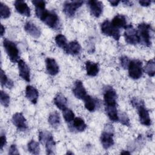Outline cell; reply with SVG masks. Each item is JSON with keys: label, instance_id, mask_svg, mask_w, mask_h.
Returning a JSON list of instances; mask_svg holds the SVG:
<instances>
[{"label": "cell", "instance_id": "6da1fadb", "mask_svg": "<svg viewBox=\"0 0 155 155\" xmlns=\"http://www.w3.org/2000/svg\"><path fill=\"white\" fill-rule=\"evenodd\" d=\"M36 16L52 29L58 30L61 24L57 14L53 11H48L45 7H35Z\"/></svg>", "mask_w": 155, "mask_h": 155}, {"label": "cell", "instance_id": "7a4b0ae2", "mask_svg": "<svg viewBox=\"0 0 155 155\" xmlns=\"http://www.w3.org/2000/svg\"><path fill=\"white\" fill-rule=\"evenodd\" d=\"M132 105L135 107L138 112L139 121L141 124L145 126H150L151 124L149 112L146 108L143 101L133 98L131 101Z\"/></svg>", "mask_w": 155, "mask_h": 155}, {"label": "cell", "instance_id": "3957f363", "mask_svg": "<svg viewBox=\"0 0 155 155\" xmlns=\"http://www.w3.org/2000/svg\"><path fill=\"white\" fill-rule=\"evenodd\" d=\"M151 25L145 22L140 23L137 26V31L140 39V43H142L147 47H150L151 45Z\"/></svg>", "mask_w": 155, "mask_h": 155}, {"label": "cell", "instance_id": "277c9868", "mask_svg": "<svg viewBox=\"0 0 155 155\" xmlns=\"http://www.w3.org/2000/svg\"><path fill=\"white\" fill-rule=\"evenodd\" d=\"M3 46L10 60L13 63L18 62L19 59V51L15 43L4 38L3 40Z\"/></svg>", "mask_w": 155, "mask_h": 155}, {"label": "cell", "instance_id": "5b68a950", "mask_svg": "<svg viewBox=\"0 0 155 155\" xmlns=\"http://www.w3.org/2000/svg\"><path fill=\"white\" fill-rule=\"evenodd\" d=\"M114 128L110 124L105 126L104 130L101 135V142L104 149L107 150L114 144Z\"/></svg>", "mask_w": 155, "mask_h": 155}, {"label": "cell", "instance_id": "8992f818", "mask_svg": "<svg viewBox=\"0 0 155 155\" xmlns=\"http://www.w3.org/2000/svg\"><path fill=\"white\" fill-rule=\"evenodd\" d=\"M101 31L105 35L113 38L116 41H119L120 37V30L114 27L108 20L104 21L101 26Z\"/></svg>", "mask_w": 155, "mask_h": 155}, {"label": "cell", "instance_id": "52a82bcc", "mask_svg": "<svg viewBox=\"0 0 155 155\" xmlns=\"http://www.w3.org/2000/svg\"><path fill=\"white\" fill-rule=\"evenodd\" d=\"M128 75L133 79H138L142 75V63L138 59L130 61L128 67Z\"/></svg>", "mask_w": 155, "mask_h": 155}, {"label": "cell", "instance_id": "ba28073f", "mask_svg": "<svg viewBox=\"0 0 155 155\" xmlns=\"http://www.w3.org/2000/svg\"><path fill=\"white\" fill-rule=\"evenodd\" d=\"M83 1H65L63 5V12L65 15L71 18L75 15L76 10L81 7L83 4Z\"/></svg>", "mask_w": 155, "mask_h": 155}, {"label": "cell", "instance_id": "9c48e42d", "mask_svg": "<svg viewBox=\"0 0 155 155\" xmlns=\"http://www.w3.org/2000/svg\"><path fill=\"white\" fill-rule=\"evenodd\" d=\"M124 38L125 41L131 45H136L140 43V39L137 30L133 28L132 25H128L125 28Z\"/></svg>", "mask_w": 155, "mask_h": 155}, {"label": "cell", "instance_id": "30bf717a", "mask_svg": "<svg viewBox=\"0 0 155 155\" xmlns=\"http://www.w3.org/2000/svg\"><path fill=\"white\" fill-rule=\"evenodd\" d=\"M117 94L111 87H106L104 91L105 106H116Z\"/></svg>", "mask_w": 155, "mask_h": 155}, {"label": "cell", "instance_id": "8fae6325", "mask_svg": "<svg viewBox=\"0 0 155 155\" xmlns=\"http://www.w3.org/2000/svg\"><path fill=\"white\" fill-rule=\"evenodd\" d=\"M12 122L19 131H24L27 129L26 119L21 113H16L13 114L12 117Z\"/></svg>", "mask_w": 155, "mask_h": 155}, {"label": "cell", "instance_id": "7c38bea8", "mask_svg": "<svg viewBox=\"0 0 155 155\" xmlns=\"http://www.w3.org/2000/svg\"><path fill=\"white\" fill-rule=\"evenodd\" d=\"M91 14L96 18H99L103 12V4L101 1L91 0L87 1Z\"/></svg>", "mask_w": 155, "mask_h": 155}, {"label": "cell", "instance_id": "4fadbf2b", "mask_svg": "<svg viewBox=\"0 0 155 155\" xmlns=\"http://www.w3.org/2000/svg\"><path fill=\"white\" fill-rule=\"evenodd\" d=\"M19 69V75L24 80L27 82L30 81V71L28 66L22 59H19L18 62Z\"/></svg>", "mask_w": 155, "mask_h": 155}, {"label": "cell", "instance_id": "5bb4252c", "mask_svg": "<svg viewBox=\"0 0 155 155\" xmlns=\"http://www.w3.org/2000/svg\"><path fill=\"white\" fill-rule=\"evenodd\" d=\"M72 91L75 97L81 100H84V99L87 95V91L83 85L82 82L79 80H77L74 82Z\"/></svg>", "mask_w": 155, "mask_h": 155}, {"label": "cell", "instance_id": "9a60e30c", "mask_svg": "<svg viewBox=\"0 0 155 155\" xmlns=\"http://www.w3.org/2000/svg\"><path fill=\"white\" fill-rule=\"evenodd\" d=\"M45 65L47 72L51 75H56L59 71V66L54 59L51 58H47L45 59Z\"/></svg>", "mask_w": 155, "mask_h": 155}, {"label": "cell", "instance_id": "2e32d148", "mask_svg": "<svg viewBox=\"0 0 155 155\" xmlns=\"http://www.w3.org/2000/svg\"><path fill=\"white\" fill-rule=\"evenodd\" d=\"M14 5L16 11L19 14L26 17L30 16V8L25 1L21 0L16 1L14 3Z\"/></svg>", "mask_w": 155, "mask_h": 155}, {"label": "cell", "instance_id": "e0dca14e", "mask_svg": "<svg viewBox=\"0 0 155 155\" xmlns=\"http://www.w3.org/2000/svg\"><path fill=\"white\" fill-rule=\"evenodd\" d=\"M25 31L34 38H38L41 35L39 28L33 22L28 21L24 25Z\"/></svg>", "mask_w": 155, "mask_h": 155}, {"label": "cell", "instance_id": "ac0fdd59", "mask_svg": "<svg viewBox=\"0 0 155 155\" xmlns=\"http://www.w3.org/2000/svg\"><path fill=\"white\" fill-rule=\"evenodd\" d=\"M25 97L32 104H35L37 102L39 93L36 88L31 85H27L25 88Z\"/></svg>", "mask_w": 155, "mask_h": 155}, {"label": "cell", "instance_id": "d6986e66", "mask_svg": "<svg viewBox=\"0 0 155 155\" xmlns=\"http://www.w3.org/2000/svg\"><path fill=\"white\" fill-rule=\"evenodd\" d=\"M81 51V47L77 41H73L68 44L65 52L67 54L71 55H78Z\"/></svg>", "mask_w": 155, "mask_h": 155}, {"label": "cell", "instance_id": "ffe728a7", "mask_svg": "<svg viewBox=\"0 0 155 155\" xmlns=\"http://www.w3.org/2000/svg\"><path fill=\"white\" fill-rule=\"evenodd\" d=\"M85 68L87 74L90 76H96L99 71V64L90 61L85 62Z\"/></svg>", "mask_w": 155, "mask_h": 155}, {"label": "cell", "instance_id": "44dd1931", "mask_svg": "<svg viewBox=\"0 0 155 155\" xmlns=\"http://www.w3.org/2000/svg\"><path fill=\"white\" fill-rule=\"evenodd\" d=\"M111 24L117 28H125L127 26V21L125 16L123 15H116L113 18Z\"/></svg>", "mask_w": 155, "mask_h": 155}, {"label": "cell", "instance_id": "7402d4cb", "mask_svg": "<svg viewBox=\"0 0 155 155\" xmlns=\"http://www.w3.org/2000/svg\"><path fill=\"white\" fill-rule=\"evenodd\" d=\"M44 144L45 145L47 154H54L56 143H55V142L54 140L53 137V136L51 133L48 136V137L46 139Z\"/></svg>", "mask_w": 155, "mask_h": 155}, {"label": "cell", "instance_id": "603a6c76", "mask_svg": "<svg viewBox=\"0 0 155 155\" xmlns=\"http://www.w3.org/2000/svg\"><path fill=\"white\" fill-rule=\"evenodd\" d=\"M54 103L59 110H63L67 108V99L62 93H59L54 98Z\"/></svg>", "mask_w": 155, "mask_h": 155}, {"label": "cell", "instance_id": "cb8c5ba5", "mask_svg": "<svg viewBox=\"0 0 155 155\" xmlns=\"http://www.w3.org/2000/svg\"><path fill=\"white\" fill-rule=\"evenodd\" d=\"M105 112L109 119L113 122L119 121V116L116 106H105Z\"/></svg>", "mask_w": 155, "mask_h": 155}, {"label": "cell", "instance_id": "d4e9b609", "mask_svg": "<svg viewBox=\"0 0 155 155\" xmlns=\"http://www.w3.org/2000/svg\"><path fill=\"white\" fill-rule=\"evenodd\" d=\"M48 122L52 127L57 128L61 122L60 116L58 112L56 111L51 112L48 116Z\"/></svg>", "mask_w": 155, "mask_h": 155}, {"label": "cell", "instance_id": "484cf974", "mask_svg": "<svg viewBox=\"0 0 155 155\" xmlns=\"http://www.w3.org/2000/svg\"><path fill=\"white\" fill-rule=\"evenodd\" d=\"M84 101L85 107L87 110L91 112L94 111L95 110L96 107V101L92 97L87 94L84 99Z\"/></svg>", "mask_w": 155, "mask_h": 155}, {"label": "cell", "instance_id": "4316f807", "mask_svg": "<svg viewBox=\"0 0 155 155\" xmlns=\"http://www.w3.org/2000/svg\"><path fill=\"white\" fill-rule=\"evenodd\" d=\"M73 121V127L77 131L82 132V131H84L87 128V125H86L84 120L82 118L79 117H75Z\"/></svg>", "mask_w": 155, "mask_h": 155}, {"label": "cell", "instance_id": "83f0119b", "mask_svg": "<svg viewBox=\"0 0 155 155\" xmlns=\"http://www.w3.org/2000/svg\"><path fill=\"white\" fill-rule=\"evenodd\" d=\"M55 42L56 45L59 47L61 48L64 51H65L68 45V43H67V39L64 35L61 34L57 35L55 37Z\"/></svg>", "mask_w": 155, "mask_h": 155}, {"label": "cell", "instance_id": "f1b7e54d", "mask_svg": "<svg viewBox=\"0 0 155 155\" xmlns=\"http://www.w3.org/2000/svg\"><path fill=\"white\" fill-rule=\"evenodd\" d=\"M145 72L150 77H153L155 74V63L153 59L148 61L144 68Z\"/></svg>", "mask_w": 155, "mask_h": 155}, {"label": "cell", "instance_id": "f546056e", "mask_svg": "<svg viewBox=\"0 0 155 155\" xmlns=\"http://www.w3.org/2000/svg\"><path fill=\"white\" fill-rule=\"evenodd\" d=\"M28 150L33 154H39L40 153L39 143L34 140H31L28 143Z\"/></svg>", "mask_w": 155, "mask_h": 155}, {"label": "cell", "instance_id": "4dcf8cb0", "mask_svg": "<svg viewBox=\"0 0 155 155\" xmlns=\"http://www.w3.org/2000/svg\"><path fill=\"white\" fill-rule=\"evenodd\" d=\"M1 84L2 87L5 86L8 88H12L13 87V82L8 79L7 75L2 69L1 70Z\"/></svg>", "mask_w": 155, "mask_h": 155}, {"label": "cell", "instance_id": "1f68e13d", "mask_svg": "<svg viewBox=\"0 0 155 155\" xmlns=\"http://www.w3.org/2000/svg\"><path fill=\"white\" fill-rule=\"evenodd\" d=\"M0 15L1 18L3 19H7L10 17L11 15V11L10 8L5 4L1 2L0 4Z\"/></svg>", "mask_w": 155, "mask_h": 155}, {"label": "cell", "instance_id": "d6a6232c", "mask_svg": "<svg viewBox=\"0 0 155 155\" xmlns=\"http://www.w3.org/2000/svg\"><path fill=\"white\" fill-rule=\"evenodd\" d=\"M62 114L65 120L67 122H70L74 119V114L73 111L67 108H65L62 110Z\"/></svg>", "mask_w": 155, "mask_h": 155}, {"label": "cell", "instance_id": "836d02e7", "mask_svg": "<svg viewBox=\"0 0 155 155\" xmlns=\"http://www.w3.org/2000/svg\"><path fill=\"white\" fill-rule=\"evenodd\" d=\"M0 101H1V104L4 107H8L10 104V101L9 95L7 94L5 92H4V91L1 90L0 92Z\"/></svg>", "mask_w": 155, "mask_h": 155}, {"label": "cell", "instance_id": "e575fe53", "mask_svg": "<svg viewBox=\"0 0 155 155\" xmlns=\"http://www.w3.org/2000/svg\"><path fill=\"white\" fill-rule=\"evenodd\" d=\"M119 116V121L122 124L127 127L130 126V122L129 118L128 117L127 115L125 113H121L120 114H118Z\"/></svg>", "mask_w": 155, "mask_h": 155}, {"label": "cell", "instance_id": "d590c367", "mask_svg": "<svg viewBox=\"0 0 155 155\" xmlns=\"http://www.w3.org/2000/svg\"><path fill=\"white\" fill-rule=\"evenodd\" d=\"M130 60L128 59V58L126 56H124L120 58V65L121 66L124 68H128L129 63H130Z\"/></svg>", "mask_w": 155, "mask_h": 155}, {"label": "cell", "instance_id": "8d00e7d4", "mask_svg": "<svg viewBox=\"0 0 155 155\" xmlns=\"http://www.w3.org/2000/svg\"><path fill=\"white\" fill-rule=\"evenodd\" d=\"M35 7H45L46 2L43 0H34L31 1Z\"/></svg>", "mask_w": 155, "mask_h": 155}, {"label": "cell", "instance_id": "74e56055", "mask_svg": "<svg viewBox=\"0 0 155 155\" xmlns=\"http://www.w3.org/2000/svg\"><path fill=\"white\" fill-rule=\"evenodd\" d=\"M9 154H19V153L18 152V150L17 149L16 145L15 144H12L10 148H9V151H8Z\"/></svg>", "mask_w": 155, "mask_h": 155}, {"label": "cell", "instance_id": "f35d334b", "mask_svg": "<svg viewBox=\"0 0 155 155\" xmlns=\"http://www.w3.org/2000/svg\"><path fill=\"white\" fill-rule=\"evenodd\" d=\"M1 142H0V149L1 150H2L3 147L6 145L7 143V140H6V137L5 135L4 134H1Z\"/></svg>", "mask_w": 155, "mask_h": 155}, {"label": "cell", "instance_id": "ab89813d", "mask_svg": "<svg viewBox=\"0 0 155 155\" xmlns=\"http://www.w3.org/2000/svg\"><path fill=\"white\" fill-rule=\"evenodd\" d=\"M139 3L140 4V5L143 7H148L151 4V1L150 0H142V1H139Z\"/></svg>", "mask_w": 155, "mask_h": 155}, {"label": "cell", "instance_id": "60d3db41", "mask_svg": "<svg viewBox=\"0 0 155 155\" xmlns=\"http://www.w3.org/2000/svg\"><path fill=\"white\" fill-rule=\"evenodd\" d=\"M108 2L110 3L111 5H112V6H117L119 4V3L120 2V1L112 0V1H109Z\"/></svg>", "mask_w": 155, "mask_h": 155}, {"label": "cell", "instance_id": "b9f144b4", "mask_svg": "<svg viewBox=\"0 0 155 155\" xmlns=\"http://www.w3.org/2000/svg\"><path fill=\"white\" fill-rule=\"evenodd\" d=\"M4 33H5V28H4V27L1 24V36H2L4 34Z\"/></svg>", "mask_w": 155, "mask_h": 155}, {"label": "cell", "instance_id": "7bdbcfd3", "mask_svg": "<svg viewBox=\"0 0 155 155\" xmlns=\"http://www.w3.org/2000/svg\"><path fill=\"white\" fill-rule=\"evenodd\" d=\"M125 5H131L132 4V2L131 1H122Z\"/></svg>", "mask_w": 155, "mask_h": 155}, {"label": "cell", "instance_id": "ee69618b", "mask_svg": "<svg viewBox=\"0 0 155 155\" xmlns=\"http://www.w3.org/2000/svg\"><path fill=\"white\" fill-rule=\"evenodd\" d=\"M120 154H130V152H128V151H122L121 153H120Z\"/></svg>", "mask_w": 155, "mask_h": 155}, {"label": "cell", "instance_id": "f6af8a7d", "mask_svg": "<svg viewBox=\"0 0 155 155\" xmlns=\"http://www.w3.org/2000/svg\"><path fill=\"white\" fill-rule=\"evenodd\" d=\"M67 154H73V153H71V152H67Z\"/></svg>", "mask_w": 155, "mask_h": 155}]
</instances>
